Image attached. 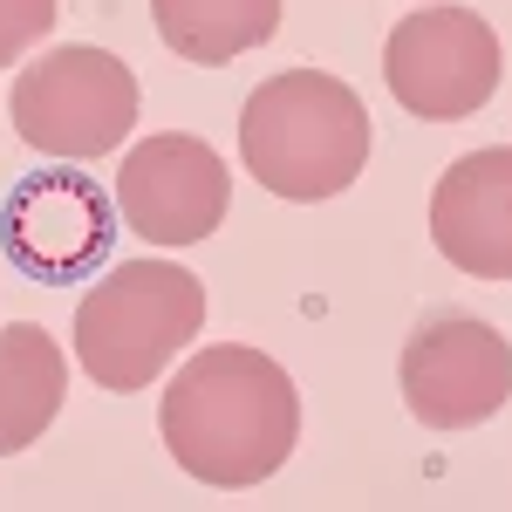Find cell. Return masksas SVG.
<instances>
[{"label": "cell", "mask_w": 512, "mask_h": 512, "mask_svg": "<svg viewBox=\"0 0 512 512\" xmlns=\"http://www.w3.org/2000/svg\"><path fill=\"white\" fill-rule=\"evenodd\" d=\"M62 396H69V355L55 349V335L35 321H7L0 328V458L41 444Z\"/></svg>", "instance_id": "30bf717a"}, {"label": "cell", "mask_w": 512, "mask_h": 512, "mask_svg": "<svg viewBox=\"0 0 512 512\" xmlns=\"http://www.w3.org/2000/svg\"><path fill=\"white\" fill-rule=\"evenodd\" d=\"M506 76V48L492 21L472 7H417L383 41V82L390 96L424 123H458L492 103Z\"/></svg>", "instance_id": "8992f818"}, {"label": "cell", "mask_w": 512, "mask_h": 512, "mask_svg": "<svg viewBox=\"0 0 512 512\" xmlns=\"http://www.w3.org/2000/svg\"><path fill=\"white\" fill-rule=\"evenodd\" d=\"M144 89L130 76V62L110 48H48L14 76V130L21 144L62 164H96L137 130Z\"/></svg>", "instance_id": "277c9868"}, {"label": "cell", "mask_w": 512, "mask_h": 512, "mask_svg": "<svg viewBox=\"0 0 512 512\" xmlns=\"http://www.w3.org/2000/svg\"><path fill=\"white\" fill-rule=\"evenodd\" d=\"M437 253L472 280H512V144L465 151L431 192Z\"/></svg>", "instance_id": "9c48e42d"}, {"label": "cell", "mask_w": 512, "mask_h": 512, "mask_svg": "<svg viewBox=\"0 0 512 512\" xmlns=\"http://www.w3.org/2000/svg\"><path fill=\"white\" fill-rule=\"evenodd\" d=\"M233 212V171L192 130H158L117 164V219L144 246H198Z\"/></svg>", "instance_id": "ba28073f"}, {"label": "cell", "mask_w": 512, "mask_h": 512, "mask_svg": "<svg viewBox=\"0 0 512 512\" xmlns=\"http://www.w3.org/2000/svg\"><path fill=\"white\" fill-rule=\"evenodd\" d=\"M151 21L178 62L226 69L280 35V0H151Z\"/></svg>", "instance_id": "8fae6325"}, {"label": "cell", "mask_w": 512, "mask_h": 512, "mask_svg": "<svg viewBox=\"0 0 512 512\" xmlns=\"http://www.w3.org/2000/svg\"><path fill=\"white\" fill-rule=\"evenodd\" d=\"M396 383H403V403L424 431H472L506 410L512 342L492 321L437 308L410 328V342L396 355Z\"/></svg>", "instance_id": "52a82bcc"}, {"label": "cell", "mask_w": 512, "mask_h": 512, "mask_svg": "<svg viewBox=\"0 0 512 512\" xmlns=\"http://www.w3.org/2000/svg\"><path fill=\"white\" fill-rule=\"evenodd\" d=\"M110 246H117V198L82 164L55 158L48 171H28L0 205V253L14 260V274L41 287H76L103 274Z\"/></svg>", "instance_id": "5b68a950"}, {"label": "cell", "mask_w": 512, "mask_h": 512, "mask_svg": "<svg viewBox=\"0 0 512 512\" xmlns=\"http://www.w3.org/2000/svg\"><path fill=\"white\" fill-rule=\"evenodd\" d=\"M205 287L178 260H123L76 301V362L103 390H151L164 362L198 342Z\"/></svg>", "instance_id": "3957f363"}, {"label": "cell", "mask_w": 512, "mask_h": 512, "mask_svg": "<svg viewBox=\"0 0 512 512\" xmlns=\"http://www.w3.org/2000/svg\"><path fill=\"white\" fill-rule=\"evenodd\" d=\"M158 431L185 478L246 492L294 458L301 396L274 355L246 349V342H212L192 362H178V376L164 383Z\"/></svg>", "instance_id": "6da1fadb"}, {"label": "cell", "mask_w": 512, "mask_h": 512, "mask_svg": "<svg viewBox=\"0 0 512 512\" xmlns=\"http://www.w3.org/2000/svg\"><path fill=\"white\" fill-rule=\"evenodd\" d=\"M55 14H62V0H0V69L55 35Z\"/></svg>", "instance_id": "7c38bea8"}, {"label": "cell", "mask_w": 512, "mask_h": 512, "mask_svg": "<svg viewBox=\"0 0 512 512\" xmlns=\"http://www.w3.org/2000/svg\"><path fill=\"white\" fill-rule=\"evenodd\" d=\"M369 110L328 69H280L239 110V158L260 192L287 205L342 198L369 164Z\"/></svg>", "instance_id": "7a4b0ae2"}]
</instances>
